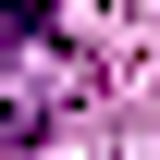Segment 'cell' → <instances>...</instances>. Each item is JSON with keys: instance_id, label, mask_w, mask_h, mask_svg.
Here are the masks:
<instances>
[{"instance_id": "obj_1", "label": "cell", "mask_w": 160, "mask_h": 160, "mask_svg": "<svg viewBox=\"0 0 160 160\" xmlns=\"http://www.w3.org/2000/svg\"><path fill=\"white\" fill-rule=\"evenodd\" d=\"M0 148H37V111H12V99H0Z\"/></svg>"}]
</instances>
